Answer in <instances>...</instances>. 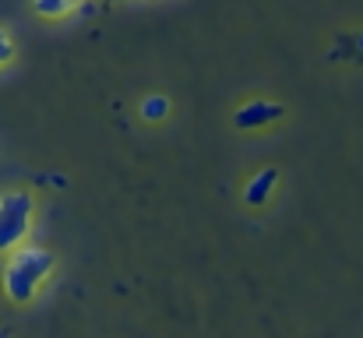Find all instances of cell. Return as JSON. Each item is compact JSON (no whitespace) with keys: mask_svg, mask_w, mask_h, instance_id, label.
Returning <instances> with one entry per match:
<instances>
[{"mask_svg":"<svg viewBox=\"0 0 363 338\" xmlns=\"http://www.w3.org/2000/svg\"><path fill=\"white\" fill-rule=\"evenodd\" d=\"M53 254L43 247H14L4 268V296L11 303H32L39 286L53 275Z\"/></svg>","mask_w":363,"mask_h":338,"instance_id":"cell-1","label":"cell"},{"mask_svg":"<svg viewBox=\"0 0 363 338\" xmlns=\"http://www.w3.org/2000/svg\"><path fill=\"white\" fill-rule=\"evenodd\" d=\"M32 212H35V201L25 191H11L0 198V254H11L14 247L25 243L32 229Z\"/></svg>","mask_w":363,"mask_h":338,"instance_id":"cell-2","label":"cell"},{"mask_svg":"<svg viewBox=\"0 0 363 338\" xmlns=\"http://www.w3.org/2000/svg\"><path fill=\"white\" fill-rule=\"evenodd\" d=\"M282 116V106L279 103H268V99H254V103H247L237 110L233 116V123L240 127V130H257V127H268V123H275Z\"/></svg>","mask_w":363,"mask_h":338,"instance_id":"cell-3","label":"cell"},{"mask_svg":"<svg viewBox=\"0 0 363 338\" xmlns=\"http://www.w3.org/2000/svg\"><path fill=\"white\" fill-rule=\"evenodd\" d=\"M275 184H279V173H275V169H261V173H254V176L247 180V187H243L247 205H264V201L272 198Z\"/></svg>","mask_w":363,"mask_h":338,"instance_id":"cell-4","label":"cell"},{"mask_svg":"<svg viewBox=\"0 0 363 338\" xmlns=\"http://www.w3.org/2000/svg\"><path fill=\"white\" fill-rule=\"evenodd\" d=\"M78 7H82V0H32V11H35L39 18H50V21L67 18V14L78 11Z\"/></svg>","mask_w":363,"mask_h":338,"instance_id":"cell-5","label":"cell"},{"mask_svg":"<svg viewBox=\"0 0 363 338\" xmlns=\"http://www.w3.org/2000/svg\"><path fill=\"white\" fill-rule=\"evenodd\" d=\"M166 113H169V99H166V96H148V99L141 103V116H145L148 123L166 120Z\"/></svg>","mask_w":363,"mask_h":338,"instance_id":"cell-6","label":"cell"},{"mask_svg":"<svg viewBox=\"0 0 363 338\" xmlns=\"http://www.w3.org/2000/svg\"><path fill=\"white\" fill-rule=\"evenodd\" d=\"M11 60H14V39L0 28V67H7Z\"/></svg>","mask_w":363,"mask_h":338,"instance_id":"cell-7","label":"cell"},{"mask_svg":"<svg viewBox=\"0 0 363 338\" xmlns=\"http://www.w3.org/2000/svg\"><path fill=\"white\" fill-rule=\"evenodd\" d=\"M0 338H4V335H0Z\"/></svg>","mask_w":363,"mask_h":338,"instance_id":"cell-8","label":"cell"}]
</instances>
